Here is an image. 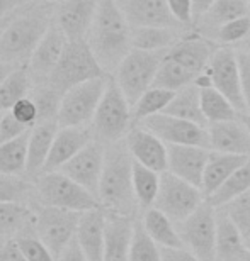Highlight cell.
Listing matches in <instances>:
<instances>
[{
	"label": "cell",
	"instance_id": "obj_1",
	"mask_svg": "<svg viewBox=\"0 0 250 261\" xmlns=\"http://www.w3.org/2000/svg\"><path fill=\"white\" fill-rule=\"evenodd\" d=\"M131 31L133 28L114 0H99L96 17L85 41L109 76L116 73L121 61L133 49Z\"/></svg>",
	"mask_w": 250,
	"mask_h": 261
},
{
	"label": "cell",
	"instance_id": "obj_2",
	"mask_svg": "<svg viewBox=\"0 0 250 261\" xmlns=\"http://www.w3.org/2000/svg\"><path fill=\"white\" fill-rule=\"evenodd\" d=\"M133 163L134 160L126 143L118 141L106 146L97 200L107 214L134 216L138 202L133 189Z\"/></svg>",
	"mask_w": 250,
	"mask_h": 261
},
{
	"label": "cell",
	"instance_id": "obj_3",
	"mask_svg": "<svg viewBox=\"0 0 250 261\" xmlns=\"http://www.w3.org/2000/svg\"><path fill=\"white\" fill-rule=\"evenodd\" d=\"M55 15L44 5L20 9L0 38V63L28 66L31 55L53 24Z\"/></svg>",
	"mask_w": 250,
	"mask_h": 261
},
{
	"label": "cell",
	"instance_id": "obj_4",
	"mask_svg": "<svg viewBox=\"0 0 250 261\" xmlns=\"http://www.w3.org/2000/svg\"><path fill=\"white\" fill-rule=\"evenodd\" d=\"M133 111L131 103L124 97L121 88L109 76L106 92L101 98L96 116H94L92 127L97 141L104 144H112L124 139L133 126Z\"/></svg>",
	"mask_w": 250,
	"mask_h": 261
},
{
	"label": "cell",
	"instance_id": "obj_5",
	"mask_svg": "<svg viewBox=\"0 0 250 261\" xmlns=\"http://www.w3.org/2000/svg\"><path fill=\"white\" fill-rule=\"evenodd\" d=\"M34 187L41 205L66 208L80 214L92 208H102L96 195L61 171L41 173L38 178H34Z\"/></svg>",
	"mask_w": 250,
	"mask_h": 261
},
{
	"label": "cell",
	"instance_id": "obj_6",
	"mask_svg": "<svg viewBox=\"0 0 250 261\" xmlns=\"http://www.w3.org/2000/svg\"><path fill=\"white\" fill-rule=\"evenodd\" d=\"M167 51L131 49L112 75L131 107L145 92L153 87L155 76L162 65Z\"/></svg>",
	"mask_w": 250,
	"mask_h": 261
},
{
	"label": "cell",
	"instance_id": "obj_7",
	"mask_svg": "<svg viewBox=\"0 0 250 261\" xmlns=\"http://www.w3.org/2000/svg\"><path fill=\"white\" fill-rule=\"evenodd\" d=\"M102 76L109 75L99 65L87 41H69L60 63L56 65L46 83L60 93H65L72 87Z\"/></svg>",
	"mask_w": 250,
	"mask_h": 261
},
{
	"label": "cell",
	"instance_id": "obj_8",
	"mask_svg": "<svg viewBox=\"0 0 250 261\" xmlns=\"http://www.w3.org/2000/svg\"><path fill=\"white\" fill-rule=\"evenodd\" d=\"M109 76L94 78L80 85L72 87L61 97L58 111L60 127H80L94 121L101 98L106 92Z\"/></svg>",
	"mask_w": 250,
	"mask_h": 261
},
{
	"label": "cell",
	"instance_id": "obj_9",
	"mask_svg": "<svg viewBox=\"0 0 250 261\" xmlns=\"http://www.w3.org/2000/svg\"><path fill=\"white\" fill-rule=\"evenodd\" d=\"M204 202L206 195L199 187L187 184L186 180L172 175L170 171L160 175V190L153 207L162 211L170 221L175 224L182 222Z\"/></svg>",
	"mask_w": 250,
	"mask_h": 261
},
{
	"label": "cell",
	"instance_id": "obj_10",
	"mask_svg": "<svg viewBox=\"0 0 250 261\" xmlns=\"http://www.w3.org/2000/svg\"><path fill=\"white\" fill-rule=\"evenodd\" d=\"M34 214L36 236L48 246L56 259H60L63 251L69 248V244L75 239L80 212L41 205Z\"/></svg>",
	"mask_w": 250,
	"mask_h": 261
},
{
	"label": "cell",
	"instance_id": "obj_11",
	"mask_svg": "<svg viewBox=\"0 0 250 261\" xmlns=\"http://www.w3.org/2000/svg\"><path fill=\"white\" fill-rule=\"evenodd\" d=\"M182 244L199 261H216V208L204 202L177 224Z\"/></svg>",
	"mask_w": 250,
	"mask_h": 261
},
{
	"label": "cell",
	"instance_id": "obj_12",
	"mask_svg": "<svg viewBox=\"0 0 250 261\" xmlns=\"http://www.w3.org/2000/svg\"><path fill=\"white\" fill-rule=\"evenodd\" d=\"M138 126L148 129L150 133L162 139L167 146H201V148L210 149L208 127L199 126L196 122L184 121V119L162 112L145 119Z\"/></svg>",
	"mask_w": 250,
	"mask_h": 261
},
{
	"label": "cell",
	"instance_id": "obj_13",
	"mask_svg": "<svg viewBox=\"0 0 250 261\" xmlns=\"http://www.w3.org/2000/svg\"><path fill=\"white\" fill-rule=\"evenodd\" d=\"M206 75L210 76L211 85L218 92H221L233 103V107L238 112H247V106L245 100H243L240 85V71H238V60L235 49L216 48L210 60V65L206 68Z\"/></svg>",
	"mask_w": 250,
	"mask_h": 261
},
{
	"label": "cell",
	"instance_id": "obj_14",
	"mask_svg": "<svg viewBox=\"0 0 250 261\" xmlns=\"http://www.w3.org/2000/svg\"><path fill=\"white\" fill-rule=\"evenodd\" d=\"M104 158H106V144L97 139H92L80 153H77L58 171L97 197L104 170Z\"/></svg>",
	"mask_w": 250,
	"mask_h": 261
},
{
	"label": "cell",
	"instance_id": "obj_15",
	"mask_svg": "<svg viewBox=\"0 0 250 261\" xmlns=\"http://www.w3.org/2000/svg\"><path fill=\"white\" fill-rule=\"evenodd\" d=\"M66 46H69V38L53 20V24L46 31L43 39L36 46L34 53L31 55V60L28 63L31 78L38 82V85H43V83L48 82L50 75L53 73L56 65L60 63Z\"/></svg>",
	"mask_w": 250,
	"mask_h": 261
},
{
	"label": "cell",
	"instance_id": "obj_16",
	"mask_svg": "<svg viewBox=\"0 0 250 261\" xmlns=\"http://www.w3.org/2000/svg\"><path fill=\"white\" fill-rule=\"evenodd\" d=\"M124 143L137 163L157 173H165L169 170V146L148 129L138 124L133 126L124 138Z\"/></svg>",
	"mask_w": 250,
	"mask_h": 261
},
{
	"label": "cell",
	"instance_id": "obj_17",
	"mask_svg": "<svg viewBox=\"0 0 250 261\" xmlns=\"http://www.w3.org/2000/svg\"><path fill=\"white\" fill-rule=\"evenodd\" d=\"M99 0H65L55 12V22L69 41H85L96 17Z\"/></svg>",
	"mask_w": 250,
	"mask_h": 261
},
{
	"label": "cell",
	"instance_id": "obj_18",
	"mask_svg": "<svg viewBox=\"0 0 250 261\" xmlns=\"http://www.w3.org/2000/svg\"><path fill=\"white\" fill-rule=\"evenodd\" d=\"M131 28H179L167 0H114Z\"/></svg>",
	"mask_w": 250,
	"mask_h": 261
},
{
	"label": "cell",
	"instance_id": "obj_19",
	"mask_svg": "<svg viewBox=\"0 0 250 261\" xmlns=\"http://www.w3.org/2000/svg\"><path fill=\"white\" fill-rule=\"evenodd\" d=\"M210 151L211 149L201 148V146H169L167 171L201 189Z\"/></svg>",
	"mask_w": 250,
	"mask_h": 261
},
{
	"label": "cell",
	"instance_id": "obj_20",
	"mask_svg": "<svg viewBox=\"0 0 250 261\" xmlns=\"http://www.w3.org/2000/svg\"><path fill=\"white\" fill-rule=\"evenodd\" d=\"M106 221L107 214L104 208H92L80 214L75 239L88 261H104Z\"/></svg>",
	"mask_w": 250,
	"mask_h": 261
},
{
	"label": "cell",
	"instance_id": "obj_21",
	"mask_svg": "<svg viewBox=\"0 0 250 261\" xmlns=\"http://www.w3.org/2000/svg\"><path fill=\"white\" fill-rule=\"evenodd\" d=\"M208 136L211 151L250 158V130L240 117L235 121L208 124Z\"/></svg>",
	"mask_w": 250,
	"mask_h": 261
},
{
	"label": "cell",
	"instance_id": "obj_22",
	"mask_svg": "<svg viewBox=\"0 0 250 261\" xmlns=\"http://www.w3.org/2000/svg\"><path fill=\"white\" fill-rule=\"evenodd\" d=\"M92 130L87 126L80 127H60L55 136L53 146H51L50 156L44 163L43 173L58 171L61 166L74 158L77 153L85 148L94 139Z\"/></svg>",
	"mask_w": 250,
	"mask_h": 261
},
{
	"label": "cell",
	"instance_id": "obj_23",
	"mask_svg": "<svg viewBox=\"0 0 250 261\" xmlns=\"http://www.w3.org/2000/svg\"><path fill=\"white\" fill-rule=\"evenodd\" d=\"M216 261H250V248L225 208H216Z\"/></svg>",
	"mask_w": 250,
	"mask_h": 261
},
{
	"label": "cell",
	"instance_id": "obj_24",
	"mask_svg": "<svg viewBox=\"0 0 250 261\" xmlns=\"http://www.w3.org/2000/svg\"><path fill=\"white\" fill-rule=\"evenodd\" d=\"M216 48L208 39L201 36H191V38L179 39L172 48L167 51V56L175 60L177 63L186 66L196 76L202 75L206 71L213 53Z\"/></svg>",
	"mask_w": 250,
	"mask_h": 261
},
{
	"label": "cell",
	"instance_id": "obj_25",
	"mask_svg": "<svg viewBox=\"0 0 250 261\" xmlns=\"http://www.w3.org/2000/svg\"><path fill=\"white\" fill-rule=\"evenodd\" d=\"M133 229H134L133 217L107 214L104 261H129Z\"/></svg>",
	"mask_w": 250,
	"mask_h": 261
},
{
	"label": "cell",
	"instance_id": "obj_26",
	"mask_svg": "<svg viewBox=\"0 0 250 261\" xmlns=\"http://www.w3.org/2000/svg\"><path fill=\"white\" fill-rule=\"evenodd\" d=\"M58 121L41 122L29 130L28 143V171L26 175L38 178L43 173L44 163L50 156L51 146H53L55 136L58 133Z\"/></svg>",
	"mask_w": 250,
	"mask_h": 261
},
{
	"label": "cell",
	"instance_id": "obj_27",
	"mask_svg": "<svg viewBox=\"0 0 250 261\" xmlns=\"http://www.w3.org/2000/svg\"><path fill=\"white\" fill-rule=\"evenodd\" d=\"M248 160H250L248 156L210 151V158H208V165L204 170V176H202V187H201L204 195L210 197L213 192L220 189L223 185V181H225L233 171H237L240 168L242 165H245Z\"/></svg>",
	"mask_w": 250,
	"mask_h": 261
},
{
	"label": "cell",
	"instance_id": "obj_28",
	"mask_svg": "<svg viewBox=\"0 0 250 261\" xmlns=\"http://www.w3.org/2000/svg\"><path fill=\"white\" fill-rule=\"evenodd\" d=\"M142 224L145 231L148 232V236L160 248H184L177 224L174 221H170L158 208L152 207L148 211H145L142 217Z\"/></svg>",
	"mask_w": 250,
	"mask_h": 261
},
{
	"label": "cell",
	"instance_id": "obj_29",
	"mask_svg": "<svg viewBox=\"0 0 250 261\" xmlns=\"http://www.w3.org/2000/svg\"><path fill=\"white\" fill-rule=\"evenodd\" d=\"M34 217L26 203L0 202V246L17 239L28 226H34Z\"/></svg>",
	"mask_w": 250,
	"mask_h": 261
},
{
	"label": "cell",
	"instance_id": "obj_30",
	"mask_svg": "<svg viewBox=\"0 0 250 261\" xmlns=\"http://www.w3.org/2000/svg\"><path fill=\"white\" fill-rule=\"evenodd\" d=\"M164 114H169V116L184 119V121H191L199 124V126L208 127V122L201 109V90L196 83L175 92Z\"/></svg>",
	"mask_w": 250,
	"mask_h": 261
},
{
	"label": "cell",
	"instance_id": "obj_31",
	"mask_svg": "<svg viewBox=\"0 0 250 261\" xmlns=\"http://www.w3.org/2000/svg\"><path fill=\"white\" fill-rule=\"evenodd\" d=\"M250 190V160L245 165H242L237 171L228 176L223 181V185L215 190L210 197H206V202L215 208H221L232 203L233 200L245 195Z\"/></svg>",
	"mask_w": 250,
	"mask_h": 261
},
{
	"label": "cell",
	"instance_id": "obj_32",
	"mask_svg": "<svg viewBox=\"0 0 250 261\" xmlns=\"http://www.w3.org/2000/svg\"><path fill=\"white\" fill-rule=\"evenodd\" d=\"M250 15V0H216L213 7L202 15V25L210 33H215L235 19L248 17Z\"/></svg>",
	"mask_w": 250,
	"mask_h": 261
},
{
	"label": "cell",
	"instance_id": "obj_33",
	"mask_svg": "<svg viewBox=\"0 0 250 261\" xmlns=\"http://www.w3.org/2000/svg\"><path fill=\"white\" fill-rule=\"evenodd\" d=\"M177 41V28H133L131 31L133 49L169 51Z\"/></svg>",
	"mask_w": 250,
	"mask_h": 261
},
{
	"label": "cell",
	"instance_id": "obj_34",
	"mask_svg": "<svg viewBox=\"0 0 250 261\" xmlns=\"http://www.w3.org/2000/svg\"><path fill=\"white\" fill-rule=\"evenodd\" d=\"M199 90H201V109L208 124L235 121V119H238L240 112L215 87H202Z\"/></svg>",
	"mask_w": 250,
	"mask_h": 261
},
{
	"label": "cell",
	"instance_id": "obj_35",
	"mask_svg": "<svg viewBox=\"0 0 250 261\" xmlns=\"http://www.w3.org/2000/svg\"><path fill=\"white\" fill-rule=\"evenodd\" d=\"M31 82L33 78H31L28 66L14 68L12 73L0 85V111H10L19 100L29 97Z\"/></svg>",
	"mask_w": 250,
	"mask_h": 261
},
{
	"label": "cell",
	"instance_id": "obj_36",
	"mask_svg": "<svg viewBox=\"0 0 250 261\" xmlns=\"http://www.w3.org/2000/svg\"><path fill=\"white\" fill-rule=\"evenodd\" d=\"M160 175L157 171L147 168L134 161L133 163V189L138 207L148 211L155 205L160 190Z\"/></svg>",
	"mask_w": 250,
	"mask_h": 261
},
{
	"label": "cell",
	"instance_id": "obj_37",
	"mask_svg": "<svg viewBox=\"0 0 250 261\" xmlns=\"http://www.w3.org/2000/svg\"><path fill=\"white\" fill-rule=\"evenodd\" d=\"M28 143L29 133L0 144V173L26 175L28 171Z\"/></svg>",
	"mask_w": 250,
	"mask_h": 261
},
{
	"label": "cell",
	"instance_id": "obj_38",
	"mask_svg": "<svg viewBox=\"0 0 250 261\" xmlns=\"http://www.w3.org/2000/svg\"><path fill=\"white\" fill-rule=\"evenodd\" d=\"M196 78L197 76L194 73H191L186 66H182L175 60H172L170 56L165 55L162 65L158 68L157 76H155L153 87L170 92H179L182 88L192 85L196 82Z\"/></svg>",
	"mask_w": 250,
	"mask_h": 261
},
{
	"label": "cell",
	"instance_id": "obj_39",
	"mask_svg": "<svg viewBox=\"0 0 250 261\" xmlns=\"http://www.w3.org/2000/svg\"><path fill=\"white\" fill-rule=\"evenodd\" d=\"M175 92L170 90H164V88H157L152 87L150 90H147L142 97L138 98L137 103L131 107L133 111V126L134 124H140L145 119L157 116V114H162L167 106L170 103L172 97H174Z\"/></svg>",
	"mask_w": 250,
	"mask_h": 261
},
{
	"label": "cell",
	"instance_id": "obj_40",
	"mask_svg": "<svg viewBox=\"0 0 250 261\" xmlns=\"http://www.w3.org/2000/svg\"><path fill=\"white\" fill-rule=\"evenodd\" d=\"M129 261H162V249L148 236L142 221H134Z\"/></svg>",
	"mask_w": 250,
	"mask_h": 261
},
{
	"label": "cell",
	"instance_id": "obj_41",
	"mask_svg": "<svg viewBox=\"0 0 250 261\" xmlns=\"http://www.w3.org/2000/svg\"><path fill=\"white\" fill-rule=\"evenodd\" d=\"M61 97H63V93L55 90L48 83L38 85V88H36L33 92V95H31V98H33L36 103V107H38V124L56 121V119H58Z\"/></svg>",
	"mask_w": 250,
	"mask_h": 261
},
{
	"label": "cell",
	"instance_id": "obj_42",
	"mask_svg": "<svg viewBox=\"0 0 250 261\" xmlns=\"http://www.w3.org/2000/svg\"><path fill=\"white\" fill-rule=\"evenodd\" d=\"M33 192H36L34 184L28 181L24 176L0 173V202L24 203Z\"/></svg>",
	"mask_w": 250,
	"mask_h": 261
},
{
	"label": "cell",
	"instance_id": "obj_43",
	"mask_svg": "<svg viewBox=\"0 0 250 261\" xmlns=\"http://www.w3.org/2000/svg\"><path fill=\"white\" fill-rule=\"evenodd\" d=\"M221 208H225L230 219L235 222L238 231L245 239L247 246L250 248V190L245 195H242L240 198H237V200H233Z\"/></svg>",
	"mask_w": 250,
	"mask_h": 261
},
{
	"label": "cell",
	"instance_id": "obj_44",
	"mask_svg": "<svg viewBox=\"0 0 250 261\" xmlns=\"http://www.w3.org/2000/svg\"><path fill=\"white\" fill-rule=\"evenodd\" d=\"M216 38L220 43L225 44H235L240 41H245L250 36V15L248 17L235 19L232 22H226L216 31Z\"/></svg>",
	"mask_w": 250,
	"mask_h": 261
},
{
	"label": "cell",
	"instance_id": "obj_45",
	"mask_svg": "<svg viewBox=\"0 0 250 261\" xmlns=\"http://www.w3.org/2000/svg\"><path fill=\"white\" fill-rule=\"evenodd\" d=\"M17 243L29 261H58L38 236H20Z\"/></svg>",
	"mask_w": 250,
	"mask_h": 261
},
{
	"label": "cell",
	"instance_id": "obj_46",
	"mask_svg": "<svg viewBox=\"0 0 250 261\" xmlns=\"http://www.w3.org/2000/svg\"><path fill=\"white\" fill-rule=\"evenodd\" d=\"M29 130L31 127L17 121L10 111L2 112V116H0V144L9 143V141H12V139H17L20 136L28 134Z\"/></svg>",
	"mask_w": 250,
	"mask_h": 261
},
{
	"label": "cell",
	"instance_id": "obj_47",
	"mask_svg": "<svg viewBox=\"0 0 250 261\" xmlns=\"http://www.w3.org/2000/svg\"><path fill=\"white\" fill-rule=\"evenodd\" d=\"M10 112H12V116L17 119V121L26 124V126L31 129L38 124V107H36V103L33 98H31V95L22 98V100H19L10 109Z\"/></svg>",
	"mask_w": 250,
	"mask_h": 261
},
{
	"label": "cell",
	"instance_id": "obj_48",
	"mask_svg": "<svg viewBox=\"0 0 250 261\" xmlns=\"http://www.w3.org/2000/svg\"><path fill=\"white\" fill-rule=\"evenodd\" d=\"M170 14L179 22V25H191L194 22V7L192 0H167Z\"/></svg>",
	"mask_w": 250,
	"mask_h": 261
},
{
	"label": "cell",
	"instance_id": "obj_49",
	"mask_svg": "<svg viewBox=\"0 0 250 261\" xmlns=\"http://www.w3.org/2000/svg\"><path fill=\"white\" fill-rule=\"evenodd\" d=\"M237 60H238V71H240L243 100H245L247 112H250V51L245 49L237 51Z\"/></svg>",
	"mask_w": 250,
	"mask_h": 261
},
{
	"label": "cell",
	"instance_id": "obj_50",
	"mask_svg": "<svg viewBox=\"0 0 250 261\" xmlns=\"http://www.w3.org/2000/svg\"><path fill=\"white\" fill-rule=\"evenodd\" d=\"M0 261H29L20 249L17 239L5 243L0 246Z\"/></svg>",
	"mask_w": 250,
	"mask_h": 261
},
{
	"label": "cell",
	"instance_id": "obj_51",
	"mask_svg": "<svg viewBox=\"0 0 250 261\" xmlns=\"http://www.w3.org/2000/svg\"><path fill=\"white\" fill-rule=\"evenodd\" d=\"M162 261H199L186 248H160Z\"/></svg>",
	"mask_w": 250,
	"mask_h": 261
},
{
	"label": "cell",
	"instance_id": "obj_52",
	"mask_svg": "<svg viewBox=\"0 0 250 261\" xmlns=\"http://www.w3.org/2000/svg\"><path fill=\"white\" fill-rule=\"evenodd\" d=\"M33 2L34 0H0V19L19 12L20 9L28 7Z\"/></svg>",
	"mask_w": 250,
	"mask_h": 261
},
{
	"label": "cell",
	"instance_id": "obj_53",
	"mask_svg": "<svg viewBox=\"0 0 250 261\" xmlns=\"http://www.w3.org/2000/svg\"><path fill=\"white\" fill-rule=\"evenodd\" d=\"M58 261H88L87 256L83 254V251L80 249L79 246V243H77V239H74L70 244H69V248L65 249L63 254L60 256Z\"/></svg>",
	"mask_w": 250,
	"mask_h": 261
},
{
	"label": "cell",
	"instance_id": "obj_54",
	"mask_svg": "<svg viewBox=\"0 0 250 261\" xmlns=\"http://www.w3.org/2000/svg\"><path fill=\"white\" fill-rule=\"evenodd\" d=\"M216 0H192V7H194V17L201 19L208 10L213 7Z\"/></svg>",
	"mask_w": 250,
	"mask_h": 261
},
{
	"label": "cell",
	"instance_id": "obj_55",
	"mask_svg": "<svg viewBox=\"0 0 250 261\" xmlns=\"http://www.w3.org/2000/svg\"><path fill=\"white\" fill-rule=\"evenodd\" d=\"M14 68H17V66H12V65H7V63H0V85H2L5 78L12 73Z\"/></svg>",
	"mask_w": 250,
	"mask_h": 261
},
{
	"label": "cell",
	"instance_id": "obj_56",
	"mask_svg": "<svg viewBox=\"0 0 250 261\" xmlns=\"http://www.w3.org/2000/svg\"><path fill=\"white\" fill-rule=\"evenodd\" d=\"M15 14H17V12H15ZM15 14L9 15V17H2V19H0V38H2V34H4L5 28H7V25L10 24V20L14 19V15H15Z\"/></svg>",
	"mask_w": 250,
	"mask_h": 261
},
{
	"label": "cell",
	"instance_id": "obj_57",
	"mask_svg": "<svg viewBox=\"0 0 250 261\" xmlns=\"http://www.w3.org/2000/svg\"><path fill=\"white\" fill-rule=\"evenodd\" d=\"M238 117H240V121H242L243 124H245V126H247V129L250 130V112L240 114V116H238Z\"/></svg>",
	"mask_w": 250,
	"mask_h": 261
},
{
	"label": "cell",
	"instance_id": "obj_58",
	"mask_svg": "<svg viewBox=\"0 0 250 261\" xmlns=\"http://www.w3.org/2000/svg\"><path fill=\"white\" fill-rule=\"evenodd\" d=\"M44 2H48V4H61V2H65V0H44Z\"/></svg>",
	"mask_w": 250,
	"mask_h": 261
},
{
	"label": "cell",
	"instance_id": "obj_59",
	"mask_svg": "<svg viewBox=\"0 0 250 261\" xmlns=\"http://www.w3.org/2000/svg\"><path fill=\"white\" fill-rule=\"evenodd\" d=\"M247 48H248V49H245V51H250V36L247 38Z\"/></svg>",
	"mask_w": 250,
	"mask_h": 261
},
{
	"label": "cell",
	"instance_id": "obj_60",
	"mask_svg": "<svg viewBox=\"0 0 250 261\" xmlns=\"http://www.w3.org/2000/svg\"><path fill=\"white\" fill-rule=\"evenodd\" d=\"M0 116H2V111H0Z\"/></svg>",
	"mask_w": 250,
	"mask_h": 261
}]
</instances>
